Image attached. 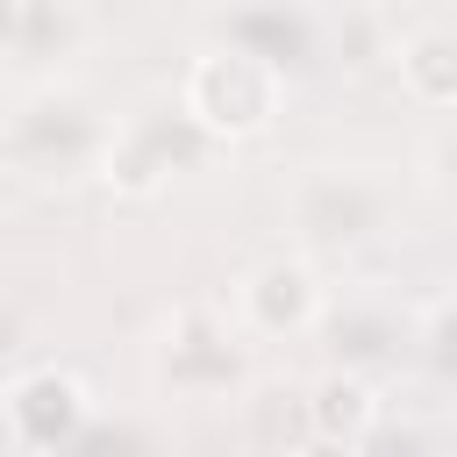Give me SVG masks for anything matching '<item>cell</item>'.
<instances>
[{
  "instance_id": "cell-4",
  "label": "cell",
  "mask_w": 457,
  "mask_h": 457,
  "mask_svg": "<svg viewBox=\"0 0 457 457\" xmlns=\"http://www.w3.org/2000/svg\"><path fill=\"white\" fill-rule=\"evenodd\" d=\"M400 79L428 107H457V29H421L400 43Z\"/></svg>"
},
{
  "instance_id": "cell-1",
  "label": "cell",
  "mask_w": 457,
  "mask_h": 457,
  "mask_svg": "<svg viewBox=\"0 0 457 457\" xmlns=\"http://www.w3.org/2000/svg\"><path fill=\"white\" fill-rule=\"evenodd\" d=\"M186 114L214 136H257L278 114V79L257 50H207L186 71Z\"/></svg>"
},
{
  "instance_id": "cell-3",
  "label": "cell",
  "mask_w": 457,
  "mask_h": 457,
  "mask_svg": "<svg viewBox=\"0 0 457 457\" xmlns=\"http://www.w3.org/2000/svg\"><path fill=\"white\" fill-rule=\"evenodd\" d=\"M314 307H321V293H314L307 264H286V257H278V264H257L250 286H243V314H250V328H264V336L307 328Z\"/></svg>"
},
{
  "instance_id": "cell-5",
  "label": "cell",
  "mask_w": 457,
  "mask_h": 457,
  "mask_svg": "<svg viewBox=\"0 0 457 457\" xmlns=\"http://www.w3.org/2000/svg\"><path fill=\"white\" fill-rule=\"evenodd\" d=\"M364 428H371V386L364 378H321L314 386V436L357 443Z\"/></svg>"
},
{
  "instance_id": "cell-2",
  "label": "cell",
  "mask_w": 457,
  "mask_h": 457,
  "mask_svg": "<svg viewBox=\"0 0 457 457\" xmlns=\"http://www.w3.org/2000/svg\"><path fill=\"white\" fill-rule=\"evenodd\" d=\"M79 414H86V393H79L71 371H29V378H14V393H7V428H14L29 450H57V436H71Z\"/></svg>"
},
{
  "instance_id": "cell-6",
  "label": "cell",
  "mask_w": 457,
  "mask_h": 457,
  "mask_svg": "<svg viewBox=\"0 0 457 457\" xmlns=\"http://www.w3.org/2000/svg\"><path fill=\"white\" fill-rule=\"evenodd\" d=\"M300 457H350V443H336V436H321V443H307Z\"/></svg>"
}]
</instances>
